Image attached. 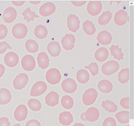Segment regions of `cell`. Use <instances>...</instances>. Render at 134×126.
Listing matches in <instances>:
<instances>
[{"label": "cell", "mask_w": 134, "mask_h": 126, "mask_svg": "<svg viewBox=\"0 0 134 126\" xmlns=\"http://www.w3.org/2000/svg\"><path fill=\"white\" fill-rule=\"evenodd\" d=\"M119 65L117 62L111 61L104 64L101 69L103 74L110 75L116 72L119 69Z\"/></svg>", "instance_id": "cell-1"}, {"label": "cell", "mask_w": 134, "mask_h": 126, "mask_svg": "<svg viewBox=\"0 0 134 126\" xmlns=\"http://www.w3.org/2000/svg\"><path fill=\"white\" fill-rule=\"evenodd\" d=\"M98 93L96 90L93 88H90L86 90L82 96L83 104L88 106L93 104L98 96Z\"/></svg>", "instance_id": "cell-2"}, {"label": "cell", "mask_w": 134, "mask_h": 126, "mask_svg": "<svg viewBox=\"0 0 134 126\" xmlns=\"http://www.w3.org/2000/svg\"><path fill=\"white\" fill-rule=\"evenodd\" d=\"M28 32V29L26 25L23 24H16L12 28V33L16 39H21L25 38Z\"/></svg>", "instance_id": "cell-3"}, {"label": "cell", "mask_w": 134, "mask_h": 126, "mask_svg": "<svg viewBox=\"0 0 134 126\" xmlns=\"http://www.w3.org/2000/svg\"><path fill=\"white\" fill-rule=\"evenodd\" d=\"M46 79L47 81L52 85H55L59 82L61 79V75L57 69L53 68L49 70L47 73Z\"/></svg>", "instance_id": "cell-4"}, {"label": "cell", "mask_w": 134, "mask_h": 126, "mask_svg": "<svg viewBox=\"0 0 134 126\" xmlns=\"http://www.w3.org/2000/svg\"><path fill=\"white\" fill-rule=\"evenodd\" d=\"M29 80L28 76L25 73H20L13 81V86L16 90H21L25 88Z\"/></svg>", "instance_id": "cell-5"}, {"label": "cell", "mask_w": 134, "mask_h": 126, "mask_svg": "<svg viewBox=\"0 0 134 126\" xmlns=\"http://www.w3.org/2000/svg\"><path fill=\"white\" fill-rule=\"evenodd\" d=\"M47 84L42 81L36 83L33 86L31 91L30 95L32 96H38L44 93L47 89Z\"/></svg>", "instance_id": "cell-6"}, {"label": "cell", "mask_w": 134, "mask_h": 126, "mask_svg": "<svg viewBox=\"0 0 134 126\" xmlns=\"http://www.w3.org/2000/svg\"><path fill=\"white\" fill-rule=\"evenodd\" d=\"M21 63L23 69L27 71L33 70L36 65L34 58L30 55H27L23 57L22 59Z\"/></svg>", "instance_id": "cell-7"}, {"label": "cell", "mask_w": 134, "mask_h": 126, "mask_svg": "<svg viewBox=\"0 0 134 126\" xmlns=\"http://www.w3.org/2000/svg\"><path fill=\"white\" fill-rule=\"evenodd\" d=\"M80 21L79 18L73 14L69 15L67 19V27L69 30L76 32L80 28Z\"/></svg>", "instance_id": "cell-8"}, {"label": "cell", "mask_w": 134, "mask_h": 126, "mask_svg": "<svg viewBox=\"0 0 134 126\" xmlns=\"http://www.w3.org/2000/svg\"><path fill=\"white\" fill-rule=\"evenodd\" d=\"M102 9V6L100 1H91L87 6V10L91 15L94 16L100 14Z\"/></svg>", "instance_id": "cell-9"}, {"label": "cell", "mask_w": 134, "mask_h": 126, "mask_svg": "<svg viewBox=\"0 0 134 126\" xmlns=\"http://www.w3.org/2000/svg\"><path fill=\"white\" fill-rule=\"evenodd\" d=\"M62 87L63 90L69 93L74 92L77 89V85L75 81L70 78H67L62 82Z\"/></svg>", "instance_id": "cell-10"}, {"label": "cell", "mask_w": 134, "mask_h": 126, "mask_svg": "<svg viewBox=\"0 0 134 126\" xmlns=\"http://www.w3.org/2000/svg\"><path fill=\"white\" fill-rule=\"evenodd\" d=\"M76 39L74 35L66 34L61 41L63 48L66 51L72 50L74 47Z\"/></svg>", "instance_id": "cell-11"}, {"label": "cell", "mask_w": 134, "mask_h": 126, "mask_svg": "<svg viewBox=\"0 0 134 126\" xmlns=\"http://www.w3.org/2000/svg\"><path fill=\"white\" fill-rule=\"evenodd\" d=\"M56 10L55 6L53 3L47 2L41 6L40 9L39 13L42 16L46 17L53 14Z\"/></svg>", "instance_id": "cell-12"}, {"label": "cell", "mask_w": 134, "mask_h": 126, "mask_svg": "<svg viewBox=\"0 0 134 126\" xmlns=\"http://www.w3.org/2000/svg\"><path fill=\"white\" fill-rule=\"evenodd\" d=\"M28 113V109L26 106L22 104L17 107L14 111V116L17 120L21 122L26 119Z\"/></svg>", "instance_id": "cell-13"}, {"label": "cell", "mask_w": 134, "mask_h": 126, "mask_svg": "<svg viewBox=\"0 0 134 126\" xmlns=\"http://www.w3.org/2000/svg\"><path fill=\"white\" fill-rule=\"evenodd\" d=\"M19 61L18 56L14 52H10L8 53L4 58L5 64L10 67H13L16 66L18 64Z\"/></svg>", "instance_id": "cell-14"}, {"label": "cell", "mask_w": 134, "mask_h": 126, "mask_svg": "<svg viewBox=\"0 0 134 126\" xmlns=\"http://www.w3.org/2000/svg\"><path fill=\"white\" fill-rule=\"evenodd\" d=\"M17 16V13L16 9L13 7H9L5 10L3 19L5 23L11 24L15 21Z\"/></svg>", "instance_id": "cell-15"}, {"label": "cell", "mask_w": 134, "mask_h": 126, "mask_svg": "<svg viewBox=\"0 0 134 126\" xmlns=\"http://www.w3.org/2000/svg\"><path fill=\"white\" fill-rule=\"evenodd\" d=\"M128 18L127 13L125 11L121 10L115 14L114 21L116 25L122 26L126 23L128 21Z\"/></svg>", "instance_id": "cell-16"}, {"label": "cell", "mask_w": 134, "mask_h": 126, "mask_svg": "<svg viewBox=\"0 0 134 126\" xmlns=\"http://www.w3.org/2000/svg\"><path fill=\"white\" fill-rule=\"evenodd\" d=\"M97 39L100 44L103 45H107L111 43L112 38L109 32L103 31L98 34Z\"/></svg>", "instance_id": "cell-17"}, {"label": "cell", "mask_w": 134, "mask_h": 126, "mask_svg": "<svg viewBox=\"0 0 134 126\" xmlns=\"http://www.w3.org/2000/svg\"><path fill=\"white\" fill-rule=\"evenodd\" d=\"M47 49L51 56L54 57L59 56L61 51L59 43L55 41L49 43L47 47Z\"/></svg>", "instance_id": "cell-18"}, {"label": "cell", "mask_w": 134, "mask_h": 126, "mask_svg": "<svg viewBox=\"0 0 134 126\" xmlns=\"http://www.w3.org/2000/svg\"><path fill=\"white\" fill-rule=\"evenodd\" d=\"M59 96L57 92L51 91L45 97L46 103L49 106L54 107L59 104Z\"/></svg>", "instance_id": "cell-19"}, {"label": "cell", "mask_w": 134, "mask_h": 126, "mask_svg": "<svg viewBox=\"0 0 134 126\" xmlns=\"http://www.w3.org/2000/svg\"><path fill=\"white\" fill-rule=\"evenodd\" d=\"M86 118L87 120L93 122L97 120L99 117V110L96 108L91 107L85 112Z\"/></svg>", "instance_id": "cell-20"}, {"label": "cell", "mask_w": 134, "mask_h": 126, "mask_svg": "<svg viewBox=\"0 0 134 126\" xmlns=\"http://www.w3.org/2000/svg\"><path fill=\"white\" fill-rule=\"evenodd\" d=\"M12 95L10 91L5 88L0 89V104L5 105L11 101Z\"/></svg>", "instance_id": "cell-21"}, {"label": "cell", "mask_w": 134, "mask_h": 126, "mask_svg": "<svg viewBox=\"0 0 134 126\" xmlns=\"http://www.w3.org/2000/svg\"><path fill=\"white\" fill-rule=\"evenodd\" d=\"M59 120V122L64 125H68L73 121V117L70 112L64 111L60 113Z\"/></svg>", "instance_id": "cell-22"}, {"label": "cell", "mask_w": 134, "mask_h": 126, "mask_svg": "<svg viewBox=\"0 0 134 126\" xmlns=\"http://www.w3.org/2000/svg\"><path fill=\"white\" fill-rule=\"evenodd\" d=\"M38 64L40 67L43 69L47 68L49 65V57L44 52L39 53L37 58Z\"/></svg>", "instance_id": "cell-23"}, {"label": "cell", "mask_w": 134, "mask_h": 126, "mask_svg": "<svg viewBox=\"0 0 134 126\" xmlns=\"http://www.w3.org/2000/svg\"><path fill=\"white\" fill-rule=\"evenodd\" d=\"M99 90L104 93H108L112 90L113 85L112 83L107 80H103L100 81L98 85Z\"/></svg>", "instance_id": "cell-24"}, {"label": "cell", "mask_w": 134, "mask_h": 126, "mask_svg": "<svg viewBox=\"0 0 134 126\" xmlns=\"http://www.w3.org/2000/svg\"><path fill=\"white\" fill-rule=\"evenodd\" d=\"M109 54V52L107 48L101 47L96 51L94 57L96 59L98 62H103L107 59Z\"/></svg>", "instance_id": "cell-25"}, {"label": "cell", "mask_w": 134, "mask_h": 126, "mask_svg": "<svg viewBox=\"0 0 134 126\" xmlns=\"http://www.w3.org/2000/svg\"><path fill=\"white\" fill-rule=\"evenodd\" d=\"M76 77L79 83L84 84L89 81L90 76L87 70L82 69L78 71L76 74Z\"/></svg>", "instance_id": "cell-26"}, {"label": "cell", "mask_w": 134, "mask_h": 126, "mask_svg": "<svg viewBox=\"0 0 134 126\" xmlns=\"http://www.w3.org/2000/svg\"><path fill=\"white\" fill-rule=\"evenodd\" d=\"M35 35L37 38L42 39L46 38L48 34V31L47 28L42 25L37 26L34 30Z\"/></svg>", "instance_id": "cell-27"}, {"label": "cell", "mask_w": 134, "mask_h": 126, "mask_svg": "<svg viewBox=\"0 0 134 126\" xmlns=\"http://www.w3.org/2000/svg\"><path fill=\"white\" fill-rule=\"evenodd\" d=\"M82 26L84 31L87 35L92 36L95 33L96 29L92 22L86 20L83 23Z\"/></svg>", "instance_id": "cell-28"}, {"label": "cell", "mask_w": 134, "mask_h": 126, "mask_svg": "<svg viewBox=\"0 0 134 126\" xmlns=\"http://www.w3.org/2000/svg\"><path fill=\"white\" fill-rule=\"evenodd\" d=\"M25 47L28 52L32 53L37 52L39 48V45L37 42L32 39L29 40L26 42Z\"/></svg>", "instance_id": "cell-29"}, {"label": "cell", "mask_w": 134, "mask_h": 126, "mask_svg": "<svg viewBox=\"0 0 134 126\" xmlns=\"http://www.w3.org/2000/svg\"><path fill=\"white\" fill-rule=\"evenodd\" d=\"M109 50L111 55L113 56L114 58L119 61L123 59L124 54L122 52L121 48H119L118 46L112 45Z\"/></svg>", "instance_id": "cell-30"}, {"label": "cell", "mask_w": 134, "mask_h": 126, "mask_svg": "<svg viewBox=\"0 0 134 126\" xmlns=\"http://www.w3.org/2000/svg\"><path fill=\"white\" fill-rule=\"evenodd\" d=\"M112 17V14L109 11L103 12L99 18L98 23L100 25H105L109 23Z\"/></svg>", "instance_id": "cell-31"}, {"label": "cell", "mask_w": 134, "mask_h": 126, "mask_svg": "<svg viewBox=\"0 0 134 126\" xmlns=\"http://www.w3.org/2000/svg\"><path fill=\"white\" fill-rule=\"evenodd\" d=\"M115 117L119 122L126 123L129 122V112L126 111L119 112L115 114Z\"/></svg>", "instance_id": "cell-32"}, {"label": "cell", "mask_w": 134, "mask_h": 126, "mask_svg": "<svg viewBox=\"0 0 134 126\" xmlns=\"http://www.w3.org/2000/svg\"><path fill=\"white\" fill-rule=\"evenodd\" d=\"M119 81L122 84L127 83L129 79V69L126 68L122 69L118 76Z\"/></svg>", "instance_id": "cell-33"}, {"label": "cell", "mask_w": 134, "mask_h": 126, "mask_svg": "<svg viewBox=\"0 0 134 126\" xmlns=\"http://www.w3.org/2000/svg\"><path fill=\"white\" fill-rule=\"evenodd\" d=\"M102 106L103 108L109 112H114L117 111L118 106L115 103L108 100L102 102Z\"/></svg>", "instance_id": "cell-34"}, {"label": "cell", "mask_w": 134, "mask_h": 126, "mask_svg": "<svg viewBox=\"0 0 134 126\" xmlns=\"http://www.w3.org/2000/svg\"><path fill=\"white\" fill-rule=\"evenodd\" d=\"M61 103L62 106L66 109L71 108L74 105L73 99L68 95H65L62 97Z\"/></svg>", "instance_id": "cell-35"}, {"label": "cell", "mask_w": 134, "mask_h": 126, "mask_svg": "<svg viewBox=\"0 0 134 126\" xmlns=\"http://www.w3.org/2000/svg\"><path fill=\"white\" fill-rule=\"evenodd\" d=\"M22 14L24 17V20H27L28 23L31 21H34L35 18H38L40 17L37 15L35 12H32L30 7L26 9L24 11Z\"/></svg>", "instance_id": "cell-36"}, {"label": "cell", "mask_w": 134, "mask_h": 126, "mask_svg": "<svg viewBox=\"0 0 134 126\" xmlns=\"http://www.w3.org/2000/svg\"><path fill=\"white\" fill-rule=\"evenodd\" d=\"M29 107L34 111H39L41 108L42 105L40 102L35 99H31L28 102Z\"/></svg>", "instance_id": "cell-37"}, {"label": "cell", "mask_w": 134, "mask_h": 126, "mask_svg": "<svg viewBox=\"0 0 134 126\" xmlns=\"http://www.w3.org/2000/svg\"><path fill=\"white\" fill-rule=\"evenodd\" d=\"M85 68L89 69L93 76L97 75L98 73V66L96 63H92L88 66H85Z\"/></svg>", "instance_id": "cell-38"}, {"label": "cell", "mask_w": 134, "mask_h": 126, "mask_svg": "<svg viewBox=\"0 0 134 126\" xmlns=\"http://www.w3.org/2000/svg\"><path fill=\"white\" fill-rule=\"evenodd\" d=\"M102 126H116L115 120L113 117H107L104 120Z\"/></svg>", "instance_id": "cell-39"}, {"label": "cell", "mask_w": 134, "mask_h": 126, "mask_svg": "<svg viewBox=\"0 0 134 126\" xmlns=\"http://www.w3.org/2000/svg\"><path fill=\"white\" fill-rule=\"evenodd\" d=\"M8 32V29L5 25H0V40H3L7 37Z\"/></svg>", "instance_id": "cell-40"}, {"label": "cell", "mask_w": 134, "mask_h": 126, "mask_svg": "<svg viewBox=\"0 0 134 126\" xmlns=\"http://www.w3.org/2000/svg\"><path fill=\"white\" fill-rule=\"evenodd\" d=\"M8 49L12 50V48L5 41L0 43V54L4 53Z\"/></svg>", "instance_id": "cell-41"}, {"label": "cell", "mask_w": 134, "mask_h": 126, "mask_svg": "<svg viewBox=\"0 0 134 126\" xmlns=\"http://www.w3.org/2000/svg\"><path fill=\"white\" fill-rule=\"evenodd\" d=\"M121 106L123 108L129 109V97L122 98L120 101Z\"/></svg>", "instance_id": "cell-42"}, {"label": "cell", "mask_w": 134, "mask_h": 126, "mask_svg": "<svg viewBox=\"0 0 134 126\" xmlns=\"http://www.w3.org/2000/svg\"><path fill=\"white\" fill-rule=\"evenodd\" d=\"M10 123L9 119L6 117L0 118V126H10Z\"/></svg>", "instance_id": "cell-43"}, {"label": "cell", "mask_w": 134, "mask_h": 126, "mask_svg": "<svg viewBox=\"0 0 134 126\" xmlns=\"http://www.w3.org/2000/svg\"><path fill=\"white\" fill-rule=\"evenodd\" d=\"M26 126H41V125L38 120L32 119L30 120L27 123Z\"/></svg>", "instance_id": "cell-44"}, {"label": "cell", "mask_w": 134, "mask_h": 126, "mask_svg": "<svg viewBox=\"0 0 134 126\" xmlns=\"http://www.w3.org/2000/svg\"><path fill=\"white\" fill-rule=\"evenodd\" d=\"M71 2L74 6L77 7H80L84 5L86 3L87 1H71Z\"/></svg>", "instance_id": "cell-45"}, {"label": "cell", "mask_w": 134, "mask_h": 126, "mask_svg": "<svg viewBox=\"0 0 134 126\" xmlns=\"http://www.w3.org/2000/svg\"><path fill=\"white\" fill-rule=\"evenodd\" d=\"M5 70V68L3 64H0V78L4 75Z\"/></svg>", "instance_id": "cell-46"}, {"label": "cell", "mask_w": 134, "mask_h": 126, "mask_svg": "<svg viewBox=\"0 0 134 126\" xmlns=\"http://www.w3.org/2000/svg\"><path fill=\"white\" fill-rule=\"evenodd\" d=\"M12 3L15 6L20 7L23 6L25 3V1H12Z\"/></svg>", "instance_id": "cell-47"}, {"label": "cell", "mask_w": 134, "mask_h": 126, "mask_svg": "<svg viewBox=\"0 0 134 126\" xmlns=\"http://www.w3.org/2000/svg\"><path fill=\"white\" fill-rule=\"evenodd\" d=\"M81 119L83 121H87L85 116V112L82 113L80 116Z\"/></svg>", "instance_id": "cell-48"}, {"label": "cell", "mask_w": 134, "mask_h": 126, "mask_svg": "<svg viewBox=\"0 0 134 126\" xmlns=\"http://www.w3.org/2000/svg\"><path fill=\"white\" fill-rule=\"evenodd\" d=\"M31 3L34 5H37L40 4L41 1H30Z\"/></svg>", "instance_id": "cell-49"}, {"label": "cell", "mask_w": 134, "mask_h": 126, "mask_svg": "<svg viewBox=\"0 0 134 126\" xmlns=\"http://www.w3.org/2000/svg\"><path fill=\"white\" fill-rule=\"evenodd\" d=\"M72 126H85V125L81 123H75Z\"/></svg>", "instance_id": "cell-50"}, {"label": "cell", "mask_w": 134, "mask_h": 126, "mask_svg": "<svg viewBox=\"0 0 134 126\" xmlns=\"http://www.w3.org/2000/svg\"><path fill=\"white\" fill-rule=\"evenodd\" d=\"M14 126H21L20 123H18L14 125Z\"/></svg>", "instance_id": "cell-51"}, {"label": "cell", "mask_w": 134, "mask_h": 126, "mask_svg": "<svg viewBox=\"0 0 134 126\" xmlns=\"http://www.w3.org/2000/svg\"><path fill=\"white\" fill-rule=\"evenodd\" d=\"M125 126H129V125H125Z\"/></svg>", "instance_id": "cell-52"}]
</instances>
